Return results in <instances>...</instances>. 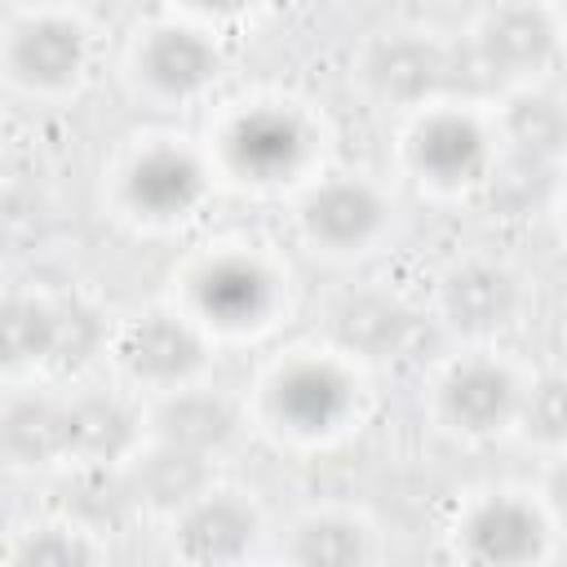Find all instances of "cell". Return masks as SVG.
Segmentation results:
<instances>
[{"instance_id": "obj_1", "label": "cell", "mask_w": 567, "mask_h": 567, "mask_svg": "<svg viewBox=\"0 0 567 567\" xmlns=\"http://www.w3.org/2000/svg\"><path fill=\"white\" fill-rule=\"evenodd\" d=\"M217 177L248 190H301L323 164V120L292 93H248L217 111L204 142Z\"/></svg>"}, {"instance_id": "obj_2", "label": "cell", "mask_w": 567, "mask_h": 567, "mask_svg": "<svg viewBox=\"0 0 567 567\" xmlns=\"http://www.w3.org/2000/svg\"><path fill=\"white\" fill-rule=\"evenodd\" d=\"M363 403V368L328 341H315L292 346L266 363V372L252 385L248 412L261 430H270L284 443L323 447L359 425Z\"/></svg>"}, {"instance_id": "obj_3", "label": "cell", "mask_w": 567, "mask_h": 567, "mask_svg": "<svg viewBox=\"0 0 567 567\" xmlns=\"http://www.w3.org/2000/svg\"><path fill=\"white\" fill-rule=\"evenodd\" d=\"M173 306H182L213 341L261 337L288 310V270L261 244H208L182 266Z\"/></svg>"}, {"instance_id": "obj_4", "label": "cell", "mask_w": 567, "mask_h": 567, "mask_svg": "<svg viewBox=\"0 0 567 567\" xmlns=\"http://www.w3.org/2000/svg\"><path fill=\"white\" fill-rule=\"evenodd\" d=\"M399 168L439 199L483 190L501 168V137L492 111L447 97L399 124Z\"/></svg>"}, {"instance_id": "obj_5", "label": "cell", "mask_w": 567, "mask_h": 567, "mask_svg": "<svg viewBox=\"0 0 567 567\" xmlns=\"http://www.w3.org/2000/svg\"><path fill=\"white\" fill-rule=\"evenodd\" d=\"M97 66V22L75 4H13L0 22V71L13 93L66 97Z\"/></svg>"}, {"instance_id": "obj_6", "label": "cell", "mask_w": 567, "mask_h": 567, "mask_svg": "<svg viewBox=\"0 0 567 567\" xmlns=\"http://www.w3.org/2000/svg\"><path fill=\"white\" fill-rule=\"evenodd\" d=\"M461 44L425 22H385L372 27L350 62L359 93L385 111L416 115L434 102L456 97Z\"/></svg>"}, {"instance_id": "obj_7", "label": "cell", "mask_w": 567, "mask_h": 567, "mask_svg": "<svg viewBox=\"0 0 567 567\" xmlns=\"http://www.w3.org/2000/svg\"><path fill=\"white\" fill-rule=\"evenodd\" d=\"M4 377L9 381H53L80 372L89 359H106L111 319L75 297L53 292H9L4 319Z\"/></svg>"}, {"instance_id": "obj_8", "label": "cell", "mask_w": 567, "mask_h": 567, "mask_svg": "<svg viewBox=\"0 0 567 567\" xmlns=\"http://www.w3.org/2000/svg\"><path fill=\"white\" fill-rule=\"evenodd\" d=\"M213 186L217 168L204 142H186L177 133H146L115 164V204L146 230H177L195 221L208 208Z\"/></svg>"}, {"instance_id": "obj_9", "label": "cell", "mask_w": 567, "mask_h": 567, "mask_svg": "<svg viewBox=\"0 0 567 567\" xmlns=\"http://www.w3.org/2000/svg\"><path fill=\"white\" fill-rule=\"evenodd\" d=\"M106 363L115 368V381L128 385L133 394L159 399L208 381L213 337L182 306L159 301L111 323Z\"/></svg>"}, {"instance_id": "obj_10", "label": "cell", "mask_w": 567, "mask_h": 567, "mask_svg": "<svg viewBox=\"0 0 567 567\" xmlns=\"http://www.w3.org/2000/svg\"><path fill=\"white\" fill-rule=\"evenodd\" d=\"M128 75L159 106H195L226 75V40L190 9H159L133 31Z\"/></svg>"}, {"instance_id": "obj_11", "label": "cell", "mask_w": 567, "mask_h": 567, "mask_svg": "<svg viewBox=\"0 0 567 567\" xmlns=\"http://www.w3.org/2000/svg\"><path fill=\"white\" fill-rule=\"evenodd\" d=\"M532 372L505 359L496 346H461L439 363L430 381V416L439 430L465 443H487L518 430Z\"/></svg>"}, {"instance_id": "obj_12", "label": "cell", "mask_w": 567, "mask_h": 567, "mask_svg": "<svg viewBox=\"0 0 567 567\" xmlns=\"http://www.w3.org/2000/svg\"><path fill=\"white\" fill-rule=\"evenodd\" d=\"M563 53L567 35L558 22V4H483L461 31V58L478 66L501 93L545 84Z\"/></svg>"}, {"instance_id": "obj_13", "label": "cell", "mask_w": 567, "mask_h": 567, "mask_svg": "<svg viewBox=\"0 0 567 567\" xmlns=\"http://www.w3.org/2000/svg\"><path fill=\"white\" fill-rule=\"evenodd\" d=\"M292 226L306 248L332 261L372 252L394 226L390 190L359 168H323L292 195Z\"/></svg>"}, {"instance_id": "obj_14", "label": "cell", "mask_w": 567, "mask_h": 567, "mask_svg": "<svg viewBox=\"0 0 567 567\" xmlns=\"http://www.w3.org/2000/svg\"><path fill=\"white\" fill-rule=\"evenodd\" d=\"M558 523L536 487H483L452 523V554L461 567H545Z\"/></svg>"}, {"instance_id": "obj_15", "label": "cell", "mask_w": 567, "mask_h": 567, "mask_svg": "<svg viewBox=\"0 0 567 567\" xmlns=\"http://www.w3.org/2000/svg\"><path fill=\"white\" fill-rule=\"evenodd\" d=\"M532 284L509 257H456L434 284V323L461 346H501L527 315Z\"/></svg>"}, {"instance_id": "obj_16", "label": "cell", "mask_w": 567, "mask_h": 567, "mask_svg": "<svg viewBox=\"0 0 567 567\" xmlns=\"http://www.w3.org/2000/svg\"><path fill=\"white\" fill-rule=\"evenodd\" d=\"M168 554L177 567H252L266 540L261 505L226 483H213L168 523Z\"/></svg>"}, {"instance_id": "obj_17", "label": "cell", "mask_w": 567, "mask_h": 567, "mask_svg": "<svg viewBox=\"0 0 567 567\" xmlns=\"http://www.w3.org/2000/svg\"><path fill=\"white\" fill-rule=\"evenodd\" d=\"M151 439L146 399L128 385H80L66 390V465L84 474L124 470Z\"/></svg>"}, {"instance_id": "obj_18", "label": "cell", "mask_w": 567, "mask_h": 567, "mask_svg": "<svg viewBox=\"0 0 567 567\" xmlns=\"http://www.w3.org/2000/svg\"><path fill=\"white\" fill-rule=\"evenodd\" d=\"M421 328H425V315L403 292L363 284L332 301L323 341L346 359H354L359 368H372V363L403 359L416 346Z\"/></svg>"}, {"instance_id": "obj_19", "label": "cell", "mask_w": 567, "mask_h": 567, "mask_svg": "<svg viewBox=\"0 0 567 567\" xmlns=\"http://www.w3.org/2000/svg\"><path fill=\"white\" fill-rule=\"evenodd\" d=\"M146 416H151V439H164V443L186 447V452L208 456V461L230 452L235 439L244 434V425L252 421L248 403L226 399L208 381L159 394V399H146Z\"/></svg>"}, {"instance_id": "obj_20", "label": "cell", "mask_w": 567, "mask_h": 567, "mask_svg": "<svg viewBox=\"0 0 567 567\" xmlns=\"http://www.w3.org/2000/svg\"><path fill=\"white\" fill-rule=\"evenodd\" d=\"M0 443L13 470L40 474L66 465V394H53L49 381H9Z\"/></svg>"}, {"instance_id": "obj_21", "label": "cell", "mask_w": 567, "mask_h": 567, "mask_svg": "<svg viewBox=\"0 0 567 567\" xmlns=\"http://www.w3.org/2000/svg\"><path fill=\"white\" fill-rule=\"evenodd\" d=\"M213 465L217 461H208V456H195L164 439H146V447L120 470V478L137 509H151L155 518L168 523L177 509H186L195 496H204L217 483Z\"/></svg>"}, {"instance_id": "obj_22", "label": "cell", "mask_w": 567, "mask_h": 567, "mask_svg": "<svg viewBox=\"0 0 567 567\" xmlns=\"http://www.w3.org/2000/svg\"><path fill=\"white\" fill-rule=\"evenodd\" d=\"M377 527L359 509H306L284 532V567H372Z\"/></svg>"}, {"instance_id": "obj_23", "label": "cell", "mask_w": 567, "mask_h": 567, "mask_svg": "<svg viewBox=\"0 0 567 567\" xmlns=\"http://www.w3.org/2000/svg\"><path fill=\"white\" fill-rule=\"evenodd\" d=\"M501 151H514L532 164L567 159V97L545 80L527 89H509L492 102Z\"/></svg>"}, {"instance_id": "obj_24", "label": "cell", "mask_w": 567, "mask_h": 567, "mask_svg": "<svg viewBox=\"0 0 567 567\" xmlns=\"http://www.w3.org/2000/svg\"><path fill=\"white\" fill-rule=\"evenodd\" d=\"M4 567H102V540L71 514L31 518L9 536Z\"/></svg>"}, {"instance_id": "obj_25", "label": "cell", "mask_w": 567, "mask_h": 567, "mask_svg": "<svg viewBox=\"0 0 567 567\" xmlns=\"http://www.w3.org/2000/svg\"><path fill=\"white\" fill-rule=\"evenodd\" d=\"M514 434L545 456H567V368L532 372Z\"/></svg>"}, {"instance_id": "obj_26", "label": "cell", "mask_w": 567, "mask_h": 567, "mask_svg": "<svg viewBox=\"0 0 567 567\" xmlns=\"http://www.w3.org/2000/svg\"><path fill=\"white\" fill-rule=\"evenodd\" d=\"M540 501H545V509L554 514V523H558V532H567V456H549V465H545V478H540Z\"/></svg>"}, {"instance_id": "obj_27", "label": "cell", "mask_w": 567, "mask_h": 567, "mask_svg": "<svg viewBox=\"0 0 567 567\" xmlns=\"http://www.w3.org/2000/svg\"><path fill=\"white\" fill-rule=\"evenodd\" d=\"M558 221H563V235H567V190H563V208H558Z\"/></svg>"}, {"instance_id": "obj_28", "label": "cell", "mask_w": 567, "mask_h": 567, "mask_svg": "<svg viewBox=\"0 0 567 567\" xmlns=\"http://www.w3.org/2000/svg\"><path fill=\"white\" fill-rule=\"evenodd\" d=\"M558 22H563V35H567V4H558Z\"/></svg>"}, {"instance_id": "obj_29", "label": "cell", "mask_w": 567, "mask_h": 567, "mask_svg": "<svg viewBox=\"0 0 567 567\" xmlns=\"http://www.w3.org/2000/svg\"><path fill=\"white\" fill-rule=\"evenodd\" d=\"M279 567H284V563H279Z\"/></svg>"}]
</instances>
